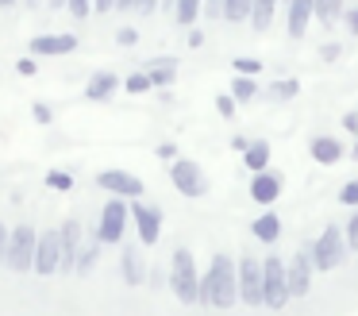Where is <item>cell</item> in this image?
Masks as SVG:
<instances>
[{
	"instance_id": "d590c367",
	"label": "cell",
	"mask_w": 358,
	"mask_h": 316,
	"mask_svg": "<svg viewBox=\"0 0 358 316\" xmlns=\"http://www.w3.org/2000/svg\"><path fill=\"white\" fill-rule=\"evenodd\" d=\"M178 66H181L178 54H158V58L147 62V69H178Z\"/></svg>"
},
{
	"instance_id": "8fae6325",
	"label": "cell",
	"mask_w": 358,
	"mask_h": 316,
	"mask_svg": "<svg viewBox=\"0 0 358 316\" xmlns=\"http://www.w3.org/2000/svg\"><path fill=\"white\" fill-rule=\"evenodd\" d=\"M96 185H101V189H108L112 197H143V189H147V185L139 181V177L135 174H127V170H104V174H96Z\"/></svg>"
},
{
	"instance_id": "74e56055",
	"label": "cell",
	"mask_w": 358,
	"mask_h": 316,
	"mask_svg": "<svg viewBox=\"0 0 358 316\" xmlns=\"http://www.w3.org/2000/svg\"><path fill=\"white\" fill-rule=\"evenodd\" d=\"M66 8H70V15L85 20V15H89V8H93V0H66Z\"/></svg>"
},
{
	"instance_id": "7bdbcfd3",
	"label": "cell",
	"mask_w": 358,
	"mask_h": 316,
	"mask_svg": "<svg viewBox=\"0 0 358 316\" xmlns=\"http://www.w3.org/2000/svg\"><path fill=\"white\" fill-rule=\"evenodd\" d=\"M158 158H162V162H178V146H173V143H158Z\"/></svg>"
},
{
	"instance_id": "6da1fadb",
	"label": "cell",
	"mask_w": 358,
	"mask_h": 316,
	"mask_svg": "<svg viewBox=\"0 0 358 316\" xmlns=\"http://www.w3.org/2000/svg\"><path fill=\"white\" fill-rule=\"evenodd\" d=\"M201 305L216 308V312L239 305V270H235L231 254H212L208 270L201 274Z\"/></svg>"
},
{
	"instance_id": "ab89813d",
	"label": "cell",
	"mask_w": 358,
	"mask_h": 316,
	"mask_svg": "<svg viewBox=\"0 0 358 316\" xmlns=\"http://www.w3.org/2000/svg\"><path fill=\"white\" fill-rule=\"evenodd\" d=\"M343 131L358 139V108H350V112H343Z\"/></svg>"
},
{
	"instance_id": "d6a6232c",
	"label": "cell",
	"mask_w": 358,
	"mask_h": 316,
	"mask_svg": "<svg viewBox=\"0 0 358 316\" xmlns=\"http://www.w3.org/2000/svg\"><path fill=\"white\" fill-rule=\"evenodd\" d=\"M147 74H150V85H155V89H166V85H173L178 69H147Z\"/></svg>"
},
{
	"instance_id": "8d00e7d4",
	"label": "cell",
	"mask_w": 358,
	"mask_h": 316,
	"mask_svg": "<svg viewBox=\"0 0 358 316\" xmlns=\"http://www.w3.org/2000/svg\"><path fill=\"white\" fill-rule=\"evenodd\" d=\"M216 112L224 116V120H231V116H235V97H231V92H220V97H216Z\"/></svg>"
},
{
	"instance_id": "4316f807",
	"label": "cell",
	"mask_w": 358,
	"mask_h": 316,
	"mask_svg": "<svg viewBox=\"0 0 358 316\" xmlns=\"http://www.w3.org/2000/svg\"><path fill=\"white\" fill-rule=\"evenodd\" d=\"M96 259H101V239H93L89 247H81V251H78V266H73V274H81V277H85L89 270L96 266Z\"/></svg>"
},
{
	"instance_id": "7a4b0ae2",
	"label": "cell",
	"mask_w": 358,
	"mask_h": 316,
	"mask_svg": "<svg viewBox=\"0 0 358 316\" xmlns=\"http://www.w3.org/2000/svg\"><path fill=\"white\" fill-rule=\"evenodd\" d=\"M170 289L181 305H201V274H196V259L189 247H178L170 259Z\"/></svg>"
},
{
	"instance_id": "ee69618b",
	"label": "cell",
	"mask_w": 358,
	"mask_h": 316,
	"mask_svg": "<svg viewBox=\"0 0 358 316\" xmlns=\"http://www.w3.org/2000/svg\"><path fill=\"white\" fill-rule=\"evenodd\" d=\"M155 8H158V0H135V12L139 15H155Z\"/></svg>"
},
{
	"instance_id": "f546056e",
	"label": "cell",
	"mask_w": 358,
	"mask_h": 316,
	"mask_svg": "<svg viewBox=\"0 0 358 316\" xmlns=\"http://www.w3.org/2000/svg\"><path fill=\"white\" fill-rule=\"evenodd\" d=\"M231 69H235V74H243V77H255V74H262V62H258V58H235Z\"/></svg>"
},
{
	"instance_id": "9a60e30c",
	"label": "cell",
	"mask_w": 358,
	"mask_h": 316,
	"mask_svg": "<svg viewBox=\"0 0 358 316\" xmlns=\"http://www.w3.org/2000/svg\"><path fill=\"white\" fill-rule=\"evenodd\" d=\"M62 274H73V266H78V251H81V224L78 220H66L62 228Z\"/></svg>"
},
{
	"instance_id": "bcb514c9",
	"label": "cell",
	"mask_w": 358,
	"mask_h": 316,
	"mask_svg": "<svg viewBox=\"0 0 358 316\" xmlns=\"http://www.w3.org/2000/svg\"><path fill=\"white\" fill-rule=\"evenodd\" d=\"M189 46H193V50H201V46H204V31L189 27Z\"/></svg>"
},
{
	"instance_id": "cb8c5ba5",
	"label": "cell",
	"mask_w": 358,
	"mask_h": 316,
	"mask_svg": "<svg viewBox=\"0 0 358 316\" xmlns=\"http://www.w3.org/2000/svg\"><path fill=\"white\" fill-rule=\"evenodd\" d=\"M255 0H224V20L227 23H250Z\"/></svg>"
},
{
	"instance_id": "ba28073f",
	"label": "cell",
	"mask_w": 358,
	"mask_h": 316,
	"mask_svg": "<svg viewBox=\"0 0 358 316\" xmlns=\"http://www.w3.org/2000/svg\"><path fill=\"white\" fill-rule=\"evenodd\" d=\"M127 216H131V208H127V200H124V197H112L108 205L101 208V224H96V239H101V243H124Z\"/></svg>"
},
{
	"instance_id": "8992f818",
	"label": "cell",
	"mask_w": 358,
	"mask_h": 316,
	"mask_svg": "<svg viewBox=\"0 0 358 316\" xmlns=\"http://www.w3.org/2000/svg\"><path fill=\"white\" fill-rule=\"evenodd\" d=\"M235 270H239V301L247 308H262V259L239 254Z\"/></svg>"
},
{
	"instance_id": "ac0fdd59",
	"label": "cell",
	"mask_w": 358,
	"mask_h": 316,
	"mask_svg": "<svg viewBox=\"0 0 358 316\" xmlns=\"http://www.w3.org/2000/svg\"><path fill=\"white\" fill-rule=\"evenodd\" d=\"M27 46L31 54H70L78 50V35H35Z\"/></svg>"
},
{
	"instance_id": "11a10c76",
	"label": "cell",
	"mask_w": 358,
	"mask_h": 316,
	"mask_svg": "<svg viewBox=\"0 0 358 316\" xmlns=\"http://www.w3.org/2000/svg\"><path fill=\"white\" fill-rule=\"evenodd\" d=\"M47 4H50V8H55V12H58V8H62V4H66V0H47Z\"/></svg>"
},
{
	"instance_id": "e575fe53",
	"label": "cell",
	"mask_w": 358,
	"mask_h": 316,
	"mask_svg": "<svg viewBox=\"0 0 358 316\" xmlns=\"http://www.w3.org/2000/svg\"><path fill=\"white\" fill-rule=\"evenodd\" d=\"M201 15L204 20H224V0H201Z\"/></svg>"
},
{
	"instance_id": "30bf717a",
	"label": "cell",
	"mask_w": 358,
	"mask_h": 316,
	"mask_svg": "<svg viewBox=\"0 0 358 316\" xmlns=\"http://www.w3.org/2000/svg\"><path fill=\"white\" fill-rule=\"evenodd\" d=\"M131 220L139 228V243L143 247H155L158 235H162V208L158 205H143V200H131Z\"/></svg>"
},
{
	"instance_id": "b9f144b4",
	"label": "cell",
	"mask_w": 358,
	"mask_h": 316,
	"mask_svg": "<svg viewBox=\"0 0 358 316\" xmlns=\"http://www.w3.org/2000/svg\"><path fill=\"white\" fill-rule=\"evenodd\" d=\"M339 54H343V46H339V43H327V46H320V58H324V62H339Z\"/></svg>"
},
{
	"instance_id": "3957f363",
	"label": "cell",
	"mask_w": 358,
	"mask_h": 316,
	"mask_svg": "<svg viewBox=\"0 0 358 316\" xmlns=\"http://www.w3.org/2000/svg\"><path fill=\"white\" fill-rule=\"evenodd\" d=\"M289 301H293V293H289V262L281 254H266L262 259V305L270 312H281Z\"/></svg>"
},
{
	"instance_id": "5b68a950",
	"label": "cell",
	"mask_w": 358,
	"mask_h": 316,
	"mask_svg": "<svg viewBox=\"0 0 358 316\" xmlns=\"http://www.w3.org/2000/svg\"><path fill=\"white\" fill-rule=\"evenodd\" d=\"M35 247H39V235H35L31 224H16L8 235V254H4V266L16 270V274H27L35 266Z\"/></svg>"
},
{
	"instance_id": "d6986e66",
	"label": "cell",
	"mask_w": 358,
	"mask_h": 316,
	"mask_svg": "<svg viewBox=\"0 0 358 316\" xmlns=\"http://www.w3.org/2000/svg\"><path fill=\"white\" fill-rule=\"evenodd\" d=\"M270 154H273V146H270V139H250V146L243 151V166L250 170V174H262V170H270Z\"/></svg>"
},
{
	"instance_id": "f907efd6",
	"label": "cell",
	"mask_w": 358,
	"mask_h": 316,
	"mask_svg": "<svg viewBox=\"0 0 358 316\" xmlns=\"http://www.w3.org/2000/svg\"><path fill=\"white\" fill-rule=\"evenodd\" d=\"M16 69H20V74H24V77H31V74H35V62H31V58H24V62H20Z\"/></svg>"
},
{
	"instance_id": "f5cc1de1",
	"label": "cell",
	"mask_w": 358,
	"mask_h": 316,
	"mask_svg": "<svg viewBox=\"0 0 358 316\" xmlns=\"http://www.w3.org/2000/svg\"><path fill=\"white\" fill-rule=\"evenodd\" d=\"M158 4H162L166 12H170V8H178V0H158Z\"/></svg>"
},
{
	"instance_id": "4dcf8cb0",
	"label": "cell",
	"mask_w": 358,
	"mask_h": 316,
	"mask_svg": "<svg viewBox=\"0 0 358 316\" xmlns=\"http://www.w3.org/2000/svg\"><path fill=\"white\" fill-rule=\"evenodd\" d=\"M343 235H347L350 251H358V208H350V220L343 224Z\"/></svg>"
},
{
	"instance_id": "e0dca14e",
	"label": "cell",
	"mask_w": 358,
	"mask_h": 316,
	"mask_svg": "<svg viewBox=\"0 0 358 316\" xmlns=\"http://www.w3.org/2000/svg\"><path fill=\"white\" fill-rule=\"evenodd\" d=\"M289 39H304L308 35V23L316 20V8H312V0H289Z\"/></svg>"
},
{
	"instance_id": "5bb4252c",
	"label": "cell",
	"mask_w": 358,
	"mask_h": 316,
	"mask_svg": "<svg viewBox=\"0 0 358 316\" xmlns=\"http://www.w3.org/2000/svg\"><path fill=\"white\" fill-rule=\"evenodd\" d=\"M308 154H312V162H320V166H335V162H343L347 146H343L335 135H312L308 139Z\"/></svg>"
},
{
	"instance_id": "681fc988",
	"label": "cell",
	"mask_w": 358,
	"mask_h": 316,
	"mask_svg": "<svg viewBox=\"0 0 358 316\" xmlns=\"http://www.w3.org/2000/svg\"><path fill=\"white\" fill-rule=\"evenodd\" d=\"M35 120H39V123H50V108H47V104H35Z\"/></svg>"
},
{
	"instance_id": "db71d44e",
	"label": "cell",
	"mask_w": 358,
	"mask_h": 316,
	"mask_svg": "<svg viewBox=\"0 0 358 316\" xmlns=\"http://www.w3.org/2000/svg\"><path fill=\"white\" fill-rule=\"evenodd\" d=\"M20 4V0H0V8H16Z\"/></svg>"
},
{
	"instance_id": "836d02e7",
	"label": "cell",
	"mask_w": 358,
	"mask_h": 316,
	"mask_svg": "<svg viewBox=\"0 0 358 316\" xmlns=\"http://www.w3.org/2000/svg\"><path fill=\"white\" fill-rule=\"evenodd\" d=\"M339 205H347V208H358V177L355 181H347L339 189Z\"/></svg>"
},
{
	"instance_id": "4fadbf2b",
	"label": "cell",
	"mask_w": 358,
	"mask_h": 316,
	"mask_svg": "<svg viewBox=\"0 0 358 316\" xmlns=\"http://www.w3.org/2000/svg\"><path fill=\"white\" fill-rule=\"evenodd\" d=\"M281 189H285V177L278 174V170H262V174L250 177V200L262 208H270L273 200L281 197Z\"/></svg>"
},
{
	"instance_id": "f35d334b",
	"label": "cell",
	"mask_w": 358,
	"mask_h": 316,
	"mask_svg": "<svg viewBox=\"0 0 358 316\" xmlns=\"http://www.w3.org/2000/svg\"><path fill=\"white\" fill-rule=\"evenodd\" d=\"M116 43L120 46H135V43H139V31H135V27H120L116 31Z\"/></svg>"
},
{
	"instance_id": "2e32d148",
	"label": "cell",
	"mask_w": 358,
	"mask_h": 316,
	"mask_svg": "<svg viewBox=\"0 0 358 316\" xmlns=\"http://www.w3.org/2000/svg\"><path fill=\"white\" fill-rule=\"evenodd\" d=\"M120 274H124V282L131 285V289H139L143 282H147V266H143V254L135 243H124V254H120Z\"/></svg>"
},
{
	"instance_id": "f1b7e54d",
	"label": "cell",
	"mask_w": 358,
	"mask_h": 316,
	"mask_svg": "<svg viewBox=\"0 0 358 316\" xmlns=\"http://www.w3.org/2000/svg\"><path fill=\"white\" fill-rule=\"evenodd\" d=\"M124 89L131 92V97H143V92H147V89H155V85H150V74L143 69V74H131V77H127V81H124Z\"/></svg>"
},
{
	"instance_id": "f6af8a7d",
	"label": "cell",
	"mask_w": 358,
	"mask_h": 316,
	"mask_svg": "<svg viewBox=\"0 0 358 316\" xmlns=\"http://www.w3.org/2000/svg\"><path fill=\"white\" fill-rule=\"evenodd\" d=\"M112 8H116V0H93V12L96 15H108Z\"/></svg>"
},
{
	"instance_id": "44dd1931",
	"label": "cell",
	"mask_w": 358,
	"mask_h": 316,
	"mask_svg": "<svg viewBox=\"0 0 358 316\" xmlns=\"http://www.w3.org/2000/svg\"><path fill=\"white\" fill-rule=\"evenodd\" d=\"M278 4L281 0H255V12H250V27H255V35H266V31L273 27Z\"/></svg>"
},
{
	"instance_id": "d4e9b609",
	"label": "cell",
	"mask_w": 358,
	"mask_h": 316,
	"mask_svg": "<svg viewBox=\"0 0 358 316\" xmlns=\"http://www.w3.org/2000/svg\"><path fill=\"white\" fill-rule=\"evenodd\" d=\"M312 8H316L320 23H335V20H343V12H347L343 0H312Z\"/></svg>"
},
{
	"instance_id": "7402d4cb",
	"label": "cell",
	"mask_w": 358,
	"mask_h": 316,
	"mask_svg": "<svg viewBox=\"0 0 358 316\" xmlns=\"http://www.w3.org/2000/svg\"><path fill=\"white\" fill-rule=\"evenodd\" d=\"M250 235L262 239V243H278V235H281V216H278V212H262L255 224H250Z\"/></svg>"
},
{
	"instance_id": "816d5d0a",
	"label": "cell",
	"mask_w": 358,
	"mask_h": 316,
	"mask_svg": "<svg viewBox=\"0 0 358 316\" xmlns=\"http://www.w3.org/2000/svg\"><path fill=\"white\" fill-rule=\"evenodd\" d=\"M116 8H120V12H131V8H135V0H116Z\"/></svg>"
},
{
	"instance_id": "83f0119b",
	"label": "cell",
	"mask_w": 358,
	"mask_h": 316,
	"mask_svg": "<svg viewBox=\"0 0 358 316\" xmlns=\"http://www.w3.org/2000/svg\"><path fill=\"white\" fill-rule=\"evenodd\" d=\"M173 20H178L181 27H193V23L201 20V0H178V8H173Z\"/></svg>"
},
{
	"instance_id": "603a6c76",
	"label": "cell",
	"mask_w": 358,
	"mask_h": 316,
	"mask_svg": "<svg viewBox=\"0 0 358 316\" xmlns=\"http://www.w3.org/2000/svg\"><path fill=\"white\" fill-rule=\"evenodd\" d=\"M301 92V81L296 77H278V81H270V89H266V97L273 100V104H289V100Z\"/></svg>"
},
{
	"instance_id": "277c9868",
	"label": "cell",
	"mask_w": 358,
	"mask_h": 316,
	"mask_svg": "<svg viewBox=\"0 0 358 316\" xmlns=\"http://www.w3.org/2000/svg\"><path fill=\"white\" fill-rule=\"evenodd\" d=\"M312 251V266L316 270H339L347 262L350 247H347V235H343V224H324V231L316 235V243L308 247Z\"/></svg>"
},
{
	"instance_id": "ffe728a7",
	"label": "cell",
	"mask_w": 358,
	"mask_h": 316,
	"mask_svg": "<svg viewBox=\"0 0 358 316\" xmlns=\"http://www.w3.org/2000/svg\"><path fill=\"white\" fill-rule=\"evenodd\" d=\"M116 89H120V77H116V74H108V69H101V74H93V77H89L85 97L101 104V100H112V92H116Z\"/></svg>"
},
{
	"instance_id": "9c48e42d",
	"label": "cell",
	"mask_w": 358,
	"mask_h": 316,
	"mask_svg": "<svg viewBox=\"0 0 358 316\" xmlns=\"http://www.w3.org/2000/svg\"><path fill=\"white\" fill-rule=\"evenodd\" d=\"M58 266H62V231H43L39 235V247H35V274L39 277H50L58 274Z\"/></svg>"
},
{
	"instance_id": "7dc6e473",
	"label": "cell",
	"mask_w": 358,
	"mask_h": 316,
	"mask_svg": "<svg viewBox=\"0 0 358 316\" xmlns=\"http://www.w3.org/2000/svg\"><path fill=\"white\" fill-rule=\"evenodd\" d=\"M247 146H250V139H247V135H231V151H239V154H243Z\"/></svg>"
},
{
	"instance_id": "484cf974",
	"label": "cell",
	"mask_w": 358,
	"mask_h": 316,
	"mask_svg": "<svg viewBox=\"0 0 358 316\" xmlns=\"http://www.w3.org/2000/svg\"><path fill=\"white\" fill-rule=\"evenodd\" d=\"M231 97H235V104H247V100H255L258 97V81L255 77H231Z\"/></svg>"
},
{
	"instance_id": "60d3db41",
	"label": "cell",
	"mask_w": 358,
	"mask_h": 316,
	"mask_svg": "<svg viewBox=\"0 0 358 316\" xmlns=\"http://www.w3.org/2000/svg\"><path fill=\"white\" fill-rule=\"evenodd\" d=\"M343 23H347L350 39H358V4H355V8H347V12H343Z\"/></svg>"
},
{
	"instance_id": "7c38bea8",
	"label": "cell",
	"mask_w": 358,
	"mask_h": 316,
	"mask_svg": "<svg viewBox=\"0 0 358 316\" xmlns=\"http://www.w3.org/2000/svg\"><path fill=\"white\" fill-rule=\"evenodd\" d=\"M312 274H316L312 251L304 247V251H296L293 262H289V293H293V297H308L312 293Z\"/></svg>"
},
{
	"instance_id": "6f0895ef",
	"label": "cell",
	"mask_w": 358,
	"mask_h": 316,
	"mask_svg": "<svg viewBox=\"0 0 358 316\" xmlns=\"http://www.w3.org/2000/svg\"><path fill=\"white\" fill-rule=\"evenodd\" d=\"M27 8H31V12H35V8H39V0H27Z\"/></svg>"
},
{
	"instance_id": "1f68e13d",
	"label": "cell",
	"mask_w": 358,
	"mask_h": 316,
	"mask_svg": "<svg viewBox=\"0 0 358 316\" xmlns=\"http://www.w3.org/2000/svg\"><path fill=\"white\" fill-rule=\"evenodd\" d=\"M47 185H50V189H73V177L70 174H66V170H50V174H47Z\"/></svg>"
},
{
	"instance_id": "9f6ffc18",
	"label": "cell",
	"mask_w": 358,
	"mask_h": 316,
	"mask_svg": "<svg viewBox=\"0 0 358 316\" xmlns=\"http://www.w3.org/2000/svg\"><path fill=\"white\" fill-rule=\"evenodd\" d=\"M350 158H355V162H358V139H355V146H350Z\"/></svg>"
},
{
	"instance_id": "c3c4849f",
	"label": "cell",
	"mask_w": 358,
	"mask_h": 316,
	"mask_svg": "<svg viewBox=\"0 0 358 316\" xmlns=\"http://www.w3.org/2000/svg\"><path fill=\"white\" fill-rule=\"evenodd\" d=\"M4 254H8V228L0 224V262H4Z\"/></svg>"
},
{
	"instance_id": "52a82bcc",
	"label": "cell",
	"mask_w": 358,
	"mask_h": 316,
	"mask_svg": "<svg viewBox=\"0 0 358 316\" xmlns=\"http://www.w3.org/2000/svg\"><path fill=\"white\" fill-rule=\"evenodd\" d=\"M170 181H173V189L181 193V197H208V177H204V170L196 166V162H189V158H178V162H170Z\"/></svg>"
}]
</instances>
